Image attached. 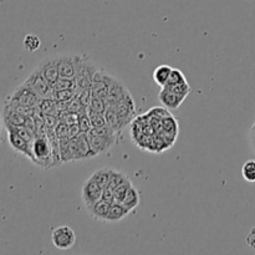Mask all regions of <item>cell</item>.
<instances>
[{
    "mask_svg": "<svg viewBox=\"0 0 255 255\" xmlns=\"http://www.w3.org/2000/svg\"><path fill=\"white\" fill-rule=\"evenodd\" d=\"M105 119H106L107 126L111 127L116 133H121L122 129L126 127V125L124 124V121L121 120V117L117 115V112L112 109L111 106L107 107L106 112H105Z\"/></svg>",
    "mask_w": 255,
    "mask_h": 255,
    "instance_id": "cell-17",
    "label": "cell"
},
{
    "mask_svg": "<svg viewBox=\"0 0 255 255\" xmlns=\"http://www.w3.org/2000/svg\"><path fill=\"white\" fill-rule=\"evenodd\" d=\"M120 203H121L122 206H124L125 208H126L127 211L129 212V213H131L133 209H136L137 207H138V204H139V193H138V191L134 188V186H132L131 188L127 191V193L125 194L124 199H122Z\"/></svg>",
    "mask_w": 255,
    "mask_h": 255,
    "instance_id": "cell-19",
    "label": "cell"
},
{
    "mask_svg": "<svg viewBox=\"0 0 255 255\" xmlns=\"http://www.w3.org/2000/svg\"><path fill=\"white\" fill-rule=\"evenodd\" d=\"M158 99L162 105H164L167 109H171V110L178 109V107L183 104L184 100H186L183 99V97L176 95L174 92L169 91V90L163 89V87H161V92L158 94Z\"/></svg>",
    "mask_w": 255,
    "mask_h": 255,
    "instance_id": "cell-15",
    "label": "cell"
},
{
    "mask_svg": "<svg viewBox=\"0 0 255 255\" xmlns=\"http://www.w3.org/2000/svg\"><path fill=\"white\" fill-rule=\"evenodd\" d=\"M110 174H111V168H101L95 171L94 173L91 174V178L99 184L100 187L105 188V187L109 184V179H110Z\"/></svg>",
    "mask_w": 255,
    "mask_h": 255,
    "instance_id": "cell-22",
    "label": "cell"
},
{
    "mask_svg": "<svg viewBox=\"0 0 255 255\" xmlns=\"http://www.w3.org/2000/svg\"><path fill=\"white\" fill-rule=\"evenodd\" d=\"M7 141H9V144L14 151H16L17 153L24 154V156H26L31 161L32 154L31 143L30 142H27L26 139H24L21 136H19V134L12 131H7Z\"/></svg>",
    "mask_w": 255,
    "mask_h": 255,
    "instance_id": "cell-12",
    "label": "cell"
},
{
    "mask_svg": "<svg viewBox=\"0 0 255 255\" xmlns=\"http://www.w3.org/2000/svg\"><path fill=\"white\" fill-rule=\"evenodd\" d=\"M127 178H128V177L125 173H122V172L116 171V169H111V174H110L109 184H107V186H109L110 188L115 189L119 184H121L122 182L126 181Z\"/></svg>",
    "mask_w": 255,
    "mask_h": 255,
    "instance_id": "cell-30",
    "label": "cell"
},
{
    "mask_svg": "<svg viewBox=\"0 0 255 255\" xmlns=\"http://www.w3.org/2000/svg\"><path fill=\"white\" fill-rule=\"evenodd\" d=\"M51 241L55 248L60 251H67V249H71L76 243V234L71 227L59 226L52 229Z\"/></svg>",
    "mask_w": 255,
    "mask_h": 255,
    "instance_id": "cell-4",
    "label": "cell"
},
{
    "mask_svg": "<svg viewBox=\"0 0 255 255\" xmlns=\"http://www.w3.org/2000/svg\"><path fill=\"white\" fill-rule=\"evenodd\" d=\"M111 79H112L111 75L105 72L104 70H100V69L97 70L96 74L94 75V80H92L91 87H90L92 96L106 99Z\"/></svg>",
    "mask_w": 255,
    "mask_h": 255,
    "instance_id": "cell-9",
    "label": "cell"
},
{
    "mask_svg": "<svg viewBox=\"0 0 255 255\" xmlns=\"http://www.w3.org/2000/svg\"><path fill=\"white\" fill-rule=\"evenodd\" d=\"M102 191H104V188L100 187L91 177L85 181L81 188V198L86 209L94 206L100 199H102Z\"/></svg>",
    "mask_w": 255,
    "mask_h": 255,
    "instance_id": "cell-7",
    "label": "cell"
},
{
    "mask_svg": "<svg viewBox=\"0 0 255 255\" xmlns=\"http://www.w3.org/2000/svg\"><path fill=\"white\" fill-rule=\"evenodd\" d=\"M247 244L255 251V227L251 229V232L247 236Z\"/></svg>",
    "mask_w": 255,
    "mask_h": 255,
    "instance_id": "cell-37",
    "label": "cell"
},
{
    "mask_svg": "<svg viewBox=\"0 0 255 255\" xmlns=\"http://www.w3.org/2000/svg\"><path fill=\"white\" fill-rule=\"evenodd\" d=\"M37 69L41 71L42 76L47 80L50 85H54L59 80V66H57V56L52 59H46L39 65Z\"/></svg>",
    "mask_w": 255,
    "mask_h": 255,
    "instance_id": "cell-13",
    "label": "cell"
},
{
    "mask_svg": "<svg viewBox=\"0 0 255 255\" xmlns=\"http://www.w3.org/2000/svg\"><path fill=\"white\" fill-rule=\"evenodd\" d=\"M162 125H163V128L168 132L169 134H174L176 136L177 132H178V126H177L176 120L172 116H167L162 120Z\"/></svg>",
    "mask_w": 255,
    "mask_h": 255,
    "instance_id": "cell-32",
    "label": "cell"
},
{
    "mask_svg": "<svg viewBox=\"0 0 255 255\" xmlns=\"http://www.w3.org/2000/svg\"><path fill=\"white\" fill-rule=\"evenodd\" d=\"M24 84L27 85L30 89L34 90L41 99H52L54 89H52L51 85L47 82V80L42 76L41 71H40L39 69L34 70V71L29 75V77L25 80Z\"/></svg>",
    "mask_w": 255,
    "mask_h": 255,
    "instance_id": "cell-5",
    "label": "cell"
},
{
    "mask_svg": "<svg viewBox=\"0 0 255 255\" xmlns=\"http://www.w3.org/2000/svg\"><path fill=\"white\" fill-rule=\"evenodd\" d=\"M172 67L168 65H161V66L156 67V70L153 71V80L159 87H163L167 84L169 79V75H171Z\"/></svg>",
    "mask_w": 255,
    "mask_h": 255,
    "instance_id": "cell-20",
    "label": "cell"
},
{
    "mask_svg": "<svg viewBox=\"0 0 255 255\" xmlns=\"http://www.w3.org/2000/svg\"><path fill=\"white\" fill-rule=\"evenodd\" d=\"M76 97V90H61V91L52 92V100L55 102H62V104H69L72 99Z\"/></svg>",
    "mask_w": 255,
    "mask_h": 255,
    "instance_id": "cell-24",
    "label": "cell"
},
{
    "mask_svg": "<svg viewBox=\"0 0 255 255\" xmlns=\"http://www.w3.org/2000/svg\"><path fill=\"white\" fill-rule=\"evenodd\" d=\"M183 81H187V79H186V76L183 75V72L178 69H172L168 81H167V84L164 85V86H167V85L179 84V82H183Z\"/></svg>",
    "mask_w": 255,
    "mask_h": 255,
    "instance_id": "cell-33",
    "label": "cell"
},
{
    "mask_svg": "<svg viewBox=\"0 0 255 255\" xmlns=\"http://www.w3.org/2000/svg\"><path fill=\"white\" fill-rule=\"evenodd\" d=\"M52 89H54L55 91H61V90H76V81L71 79H62V77H59V80L52 85Z\"/></svg>",
    "mask_w": 255,
    "mask_h": 255,
    "instance_id": "cell-31",
    "label": "cell"
},
{
    "mask_svg": "<svg viewBox=\"0 0 255 255\" xmlns=\"http://www.w3.org/2000/svg\"><path fill=\"white\" fill-rule=\"evenodd\" d=\"M87 136H89L90 147H91L94 156H99V154L106 153V152L109 151L114 144H116V142L112 141V139L105 138V137L97 136V134L87 133Z\"/></svg>",
    "mask_w": 255,
    "mask_h": 255,
    "instance_id": "cell-14",
    "label": "cell"
},
{
    "mask_svg": "<svg viewBox=\"0 0 255 255\" xmlns=\"http://www.w3.org/2000/svg\"><path fill=\"white\" fill-rule=\"evenodd\" d=\"M110 206H111V203H109V202L105 201V199H100V201L96 202L94 206L87 208V212H89V213L91 214L92 218L96 219V221L106 222V217L107 213H109Z\"/></svg>",
    "mask_w": 255,
    "mask_h": 255,
    "instance_id": "cell-16",
    "label": "cell"
},
{
    "mask_svg": "<svg viewBox=\"0 0 255 255\" xmlns=\"http://www.w3.org/2000/svg\"><path fill=\"white\" fill-rule=\"evenodd\" d=\"M70 141H71L75 161H77V159H87V158H92V157H95L94 153H92L91 147H90V141H89V136H87V133L80 132L76 137L70 138Z\"/></svg>",
    "mask_w": 255,
    "mask_h": 255,
    "instance_id": "cell-6",
    "label": "cell"
},
{
    "mask_svg": "<svg viewBox=\"0 0 255 255\" xmlns=\"http://www.w3.org/2000/svg\"><path fill=\"white\" fill-rule=\"evenodd\" d=\"M111 107L117 112V115L121 117V120L124 121V124L126 125V126L131 122V120L133 119L134 115H136V105H134V100L132 99L131 94H127L126 97H124L121 101L112 105Z\"/></svg>",
    "mask_w": 255,
    "mask_h": 255,
    "instance_id": "cell-10",
    "label": "cell"
},
{
    "mask_svg": "<svg viewBox=\"0 0 255 255\" xmlns=\"http://www.w3.org/2000/svg\"><path fill=\"white\" fill-rule=\"evenodd\" d=\"M163 89L169 90V91L174 92L176 95L178 96L183 97L186 99L189 94H191V86H189L188 81H183V82H179V84H174V85H167V86H163Z\"/></svg>",
    "mask_w": 255,
    "mask_h": 255,
    "instance_id": "cell-21",
    "label": "cell"
},
{
    "mask_svg": "<svg viewBox=\"0 0 255 255\" xmlns=\"http://www.w3.org/2000/svg\"><path fill=\"white\" fill-rule=\"evenodd\" d=\"M77 125H79L80 132H84V133H89L92 128L91 120H90L89 115V109L85 110V111L77 114Z\"/></svg>",
    "mask_w": 255,
    "mask_h": 255,
    "instance_id": "cell-23",
    "label": "cell"
},
{
    "mask_svg": "<svg viewBox=\"0 0 255 255\" xmlns=\"http://www.w3.org/2000/svg\"><path fill=\"white\" fill-rule=\"evenodd\" d=\"M102 199H105V201H107L109 203H115L116 202V199H115V193H114V189L110 188L109 186H106L104 188V191H102Z\"/></svg>",
    "mask_w": 255,
    "mask_h": 255,
    "instance_id": "cell-36",
    "label": "cell"
},
{
    "mask_svg": "<svg viewBox=\"0 0 255 255\" xmlns=\"http://www.w3.org/2000/svg\"><path fill=\"white\" fill-rule=\"evenodd\" d=\"M128 214H129V212L127 211V209L125 208L121 203H117V202H115V203H112L111 206H110L109 213H107V217H106V222H110V223L120 222V221H122L125 217L128 216Z\"/></svg>",
    "mask_w": 255,
    "mask_h": 255,
    "instance_id": "cell-18",
    "label": "cell"
},
{
    "mask_svg": "<svg viewBox=\"0 0 255 255\" xmlns=\"http://www.w3.org/2000/svg\"><path fill=\"white\" fill-rule=\"evenodd\" d=\"M242 176L249 183H255V159H248L242 167Z\"/></svg>",
    "mask_w": 255,
    "mask_h": 255,
    "instance_id": "cell-25",
    "label": "cell"
},
{
    "mask_svg": "<svg viewBox=\"0 0 255 255\" xmlns=\"http://www.w3.org/2000/svg\"><path fill=\"white\" fill-rule=\"evenodd\" d=\"M77 97H79V100L81 101V104L84 105L86 109H89L90 104H91V100H92V94H91V90L87 89V90H84V91L79 92V94L76 95Z\"/></svg>",
    "mask_w": 255,
    "mask_h": 255,
    "instance_id": "cell-35",
    "label": "cell"
},
{
    "mask_svg": "<svg viewBox=\"0 0 255 255\" xmlns=\"http://www.w3.org/2000/svg\"><path fill=\"white\" fill-rule=\"evenodd\" d=\"M252 133H255V124L253 125V127H252Z\"/></svg>",
    "mask_w": 255,
    "mask_h": 255,
    "instance_id": "cell-38",
    "label": "cell"
},
{
    "mask_svg": "<svg viewBox=\"0 0 255 255\" xmlns=\"http://www.w3.org/2000/svg\"><path fill=\"white\" fill-rule=\"evenodd\" d=\"M90 120H91L92 127H102L106 125V119H105V114H97V112H92L89 110Z\"/></svg>",
    "mask_w": 255,
    "mask_h": 255,
    "instance_id": "cell-34",
    "label": "cell"
},
{
    "mask_svg": "<svg viewBox=\"0 0 255 255\" xmlns=\"http://www.w3.org/2000/svg\"><path fill=\"white\" fill-rule=\"evenodd\" d=\"M31 162L41 168H50L54 164V148L47 134H36L31 142Z\"/></svg>",
    "mask_w": 255,
    "mask_h": 255,
    "instance_id": "cell-1",
    "label": "cell"
},
{
    "mask_svg": "<svg viewBox=\"0 0 255 255\" xmlns=\"http://www.w3.org/2000/svg\"><path fill=\"white\" fill-rule=\"evenodd\" d=\"M132 186H133V184H132L131 179H129V178H127L126 181H125V182H122L121 184H119V186H117L116 188L114 189V193H115V199H116V202H117V203H120V202H121L122 199H124L125 194L127 193V191H128V189L131 188Z\"/></svg>",
    "mask_w": 255,
    "mask_h": 255,
    "instance_id": "cell-29",
    "label": "cell"
},
{
    "mask_svg": "<svg viewBox=\"0 0 255 255\" xmlns=\"http://www.w3.org/2000/svg\"><path fill=\"white\" fill-rule=\"evenodd\" d=\"M37 110L42 116L44 115H54L55 110H56V102L52 99H41L40 104L37 105Z\"/></svg>",
    "mask_w": 255,
    "mask_h": 255,
    "instance_id": "cell-27",
    "label": "cell"
},
{
    "mask_svg": "<svg viewBox=\"0 0 255 255\" xmlns=\"http://www.w3.org/2000/svg\"><path fill=\"white\" fill-rule=\"evenodd\" d=\"M77 60H79V55L76 54H65L57 56V66H59L60 77L75 80V77H76Z\"/></svg>",
    "mask_w": 255,
    "mask_h": 255,
    "instance_id": "cell-8",
    "label": "cell"
},
{
    "mask_svg": "<svg viewBox=\"0 0 255 255\" xmlns=\"http://www.w3.org/2000/svg\"><path fill=\"white\" fill-rule=\"evenodd\" d=\"M129 94L128 89L122 84L120 80H117L116 77L112 76L111 82H110V87H109V92H107L106 96V102L109 106H112L116 102L121 101L124 97H126V95Z\"/></svg>",
    "mask_w": 255,
    "mask_h": 255,
    "instance_id": "cell-11",
    "label": "cell"
},
{
    "mask_svg": "<svg viewBox=\"0 0 255 255\" xmlns=\"http://www.w3.org/2000/svg\"><path fill=\"white\" fill-rule=\"evenodd\" d=\"M41 101V97L36 94L32 89H30L27 85L22 84L7 97L6 102H11V104L20 105V106L25 107H37V105Z\"/></svg>",
    "mask_w": 255,
    "mask_h": 255,
    "instance_id": "cell-3",
    "label": "cell"
},
{
    "mask_svg": "<svg viewBox=\"0 0 255 255\" xmlns=\"http://www.w3.org/2000/svg\"><path fill=\"white\" fill-rule=\"evenodd\" d=\"M109 107L106 99H101V97H92L91 104H90L89 110L92 112H97V114H105Z\"/></svg>",
    "mask_w": 255,
    "mask_h": 255,
    "instance_id": "cell-28",
    "label": "cell"
},
{
    "mask_svg": "<svg viewBox=\"0 0 255 255\" xmlns=\"http://www.w3.org/2000/svg\"><path fill=\"white\" fill-rule=\"evenodd\" d=\"M97 70H99V66H97L96 62L91 57H89L85 54L79 55L76 77H75V81H76V95L91 87L94 75L96 74Z\"/></svg>",
    "mask_w": 255,
    "mask_h": 255,
    "instance_id": "cell-2",
    "label": "cell"
},
{
    "mask_svg": "<svg viewBox=\"0 0 255 255\" xmlns=\"http://www.w3.org/2000/svg\"><path fill=\"white\" fill-rule=\"evenodd\" d=\"M22 44H24V47L26 51L35 52L39 50L40 45H41V41H40V39L36 36V35L27 34L26 36L24 37V41H22Z\"/></svg>",
    "mask_w": 255,
    "mask_h": 255,
    "instance_id": "cell-26",
    "label": "cell"
}]
</instances>
